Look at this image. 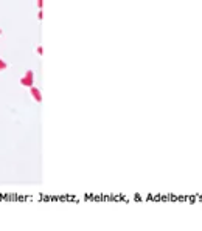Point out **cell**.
<instances>
[{
    "mask_svg": "<svg viewBox=\"0 0 202 231\" xmlns=\"http://www.w3.org/2000/svg\"><path fill=\"white\" fill-rule=\"evenodd\" d=\"M33 95H34V98L38 99V101H41V95H39V91H38V90H34V88H33Z\"/></svg>",
    "mask_w": 202,
    "mask_h": 231,
    "instance_id": "1",
    "label": "cell"
}]
</instances>
